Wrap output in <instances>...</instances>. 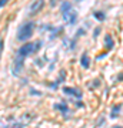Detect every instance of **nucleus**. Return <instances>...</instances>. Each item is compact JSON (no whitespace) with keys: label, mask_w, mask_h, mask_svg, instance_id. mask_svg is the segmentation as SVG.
Instances as JSON below:
<instances>
[{"label":"nucleus","mask_w":123,"mask_h":128,"mask_svg":"<svg viewBox=\"0 0 123 128\" xmlns=\"http://www.w3.org/2000/svg\"><path fill=\"white\" fill-rule=\"evenodd\" d=\"M42 47V41L37 40V41H30V43H24L20 48H19L17 51V57H22V58H24V57H27V56L33 54V53H37V51L40 50Z\"/></svg>","instance_id":"f257e3e1"},{"label":"nucleus","mask_w":123,"mask_h":128,"mask_svg":"<svg viewBox=\"0 0 123 128\" xmlns=\"http://www.w3.org/2000/svg\"><path fill=\"white\" fill-rule=\"evenodd\" d=\"M62 14H63V18L69 24H74L76 20H77V13H76V10H73L70 2L62 3Z\"/></svg>","instance_id":"f03ea898"},{"label":"nucleus","mask_w":123,"mask_h":128,"mask_svg":"<svg viewBox=\"0 0 123 128\" xmlns=\"http://www.w3.org/2000/svg\"><path fill=\"white\" fill-rule=\"evenodd\" d=\"M33 28H34V23L33 22H27V23H24L22 27L19 28L17 32V40L19 41H26L29 40L33 34Z\"/></svg>","instance_id":"7ed1b4c3"},{"label":"nucleus","mask_w":123,"mask_h":128,"mask_svg":"<svg viewBox=\"0 0 123 128\" xmlns=\"http://www.w3.org/2000/svg\"><path fill=\"white\" fill-rule=\"evenodd\" d=\"M23 60L24 58H22V57H16V60L13 61V66H12V73H13V76H19V74L22 73Z\"/></svg>","instance_id":"20e7f679"},{"label":"nucleus","mask_w":123,"mask_h":128,"mask_svg":"<svg viewBox=\"0 0 123 128\" xmlns=\"http://www.w3.org/2000/svg\"><path fill=\"white\" fill-rule=\"evenodd\" d=\"M45 6V0H34L30 6V9H29V14L30 16H34L36 13H39L42 10V7Z\"/></svg>","instance_id":"39448f33"},{"label":"nucleus","mask_w":123,"mask_h":128,"mask_svg":"<svg viewBox=\"0 0 123 128\" xmlns=\"http://www.w3.org/2000/svg\"><path fill=\"white\" fill-rule=\"evenodd\" d=\"M63 92L64 94H70V96H74L77 98H82V91L79 88H69V87H63Z\"/></svg>","instance_id":"423d86ee"},{"label":"nucleus","mask_w":123,"mask_h":128,"mask_svg":"<svg viewBox=\"0 0 123 128\" xmlns=\"http://www.w3.org/2000/svg\"><path fill=\"white\" fill-rule=\"evenodd\" d=\"M80 64H82L83 68H87V67L90 66V61H89V57H87L86 53H83V54H82V58H80Z\"/></svg>","instance_id":"0eeeda50"},{"label":"nucleus","mask_w":123,"mask_h":128,"mask_svg":"<svg viewBox=\"0 0 123 128\" xmlns=\"http://www.w3.org/2000/svg\"><path fill=\"white\" fill-rule=\"evenodd\" d=\"M55 108L59 110V111H62V112H67V105L66 104H56Z\"/></svg>","instance_id":"6e6552de"},{"label":"nucleus","mask_w":123,"mask_h":128,"mask_svg":"<svg viewBox=\"0 0 123 128\" xmlns=\"http://www.w3.org/2000/svg\"><path fill=\"white\" fill-rule=\"evenodd\" d=\"M105 40H106V47H107V48H112V47H113V40H112V37L107 34V36L105 37Z\"/></svg>","instance_id":"1a4fd4ad"},{"label":"nucleus","mask_w":123,"mask_h":128,"mask_svg":"<svg viewBox=\"0 0 123 128\" xmlns=\"http://www.w3.org/2000/svg\"><path fill=\"white\" fill-rule=\"evenodd\" d=\"M119 112H120V105H116V107L113 108V111H112V114H110V117H112V118H116Z\"/></svg>","instance_id":"9d476101"},{"label":"nucleus","mask_w":123,"mask_h":128,"mask_svg":"<svg viewBox=\"0 0 123 128\" xmlns=\"http://www.w3.org/2000/svg\"><path fill=\"white\" fill-rule=\"evenodd\" d=\"M95 17L97 18V20H100V22H102V20H105V14L102 13V12H96V13H95Z\"/></svg>","instance_id":"9b49d317"},{"label":"nucleus","mask_w":123,"mask_h":128,"mask_svg":"<svg viewBox=\"0 0 123 128\" xmlns=\"http://www.w3.org/2000/svg\"><path fill=\"white\" fill-rule=\"evenodd\" d=\"M9 128H23V124H20V122H14V124H12Z\"/></svg>","instance_id":"f8f14e48"},{"label":"nucleus","mask_w":123,"mask_h":128,"mask_svg":"<svg viewBox=\"0 0 123 128\" xmlns=\"http://www.w3.org/2000/svg\"><path fill=\"white\" fill-rule=\"evenodd\" d=\"M3 47H5V43H3V40H0V58H2V53H3Z\"/></svg>","instance_id":"ddd939ff"},{"label":"nucleus","mask_w":123,"mask_h":128,"mask_svg":"<svg viewBox=\"0 0 123 128\" xmlns=\"http://www.w3.org/2000/svg\"><path fill=\"white\" fill-rule=\"evenodd\" d=\"M7 2H9V0H0V9H2V7H3V6H5Z\"/></svg>","instance_id":"4468645a"},{"label":"nucleus","mask_w":123,"mask_h":128,"mask_svg":"<svg viewBox=\"0 0 123 128\" xmlns=\"http://www.w3.org/2000/svg\"><path fill=\"white\" fill-rule=\"evenodd\" d=\"M56 2H57V0H52V6H55V4H56Z\"/></svg>","instance_id":"2eb2a0df"},{"label":"nucleus","mask_w":123,"mask_h":128,"mask_svg":"<svg viewBox=\"0 0 123 128\" xmlns=\"http://www.w3.org/2000/svg\"><path fill=\"white\" fill-rule=\"evenodd\" d=\"M113 128H122V127H119V125H116V127H113Z\"/></svg>","instance_id":"dca6fc26"}]
</instances>
